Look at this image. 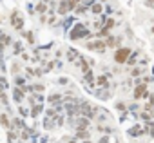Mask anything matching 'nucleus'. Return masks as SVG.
<instances>
[{"instance_id": "25", "label": "nucleus", "mask_w": 154, "mask_h": 143, "mask_svg": "<svg viewBox=\"0 0 154 143\" xmlns=\"http://www.w3.org/2000/svg\"><path fill=\"white\" fill-rule=\"evenodd\" d=\"M20 71H22V60H13V63H11V75L17 76V75H20Z\"/></svg>"}, {"instance_id": "22", "label": "nucleus", "mask_w": 154, "mask_h": 143, "mask_svg": "<svg viewBox=\"0 0 154 143\" xmlns=\"http://www.w3.org/2000/svg\"><path fill=\"white\" fill-rule=\"evenodd\" d=\"M74 138L76 139H91V132H89V129H76V134H74Z\"/></svg>"}, {"instance_id": "3", "label": "nucleus", "mask_w": 154, "mask_h": 143, "mask_svg": "<svg viewBox=\"0 0 154 143\" xmlns=\"http://www.w3.org/2000/svg\"><path fill=\"white\" fill-rule=\"evenodd\" d=\"M9 24H11V27L17 31V33H22L24 31V17H22V13H20V9H13L11 13H9Z\"/></svg>"}, {"instance_id": "57", "label": "nucleus", "mask_w": 154, "mask_h": 143, "mask_svg": "<svg viewBox=\"0 0 154 143\" xmlns=\"http://www.w3.org/2000/svg\"><path fill=\"white\" fill-rule=\"evenodd\" d=\"M0 24H2V15H0Z\"/></svg>"}, {"instance_id": "5", "label": "nucleus", "mask_w": 154, "mask_h": 143, "mask_svg": "<svg viewBox=\"0 0 154 143\" xmlns=\"http://www.w3.org/2000/svg\"><path fill=\"white\" fill-rule=\"evenodd\" d=\"M149 96H150V89H149V85H145V84H138V85L132 87V100H134V102L149 100Z\"/></svg>"}, {"instance_id": "39", "label": "nucleus", "mask_w": 154, "mask_h": 143, "mask_svg": "<svg viewBox=\"0 0 154 143\" xmlns=\"http://www.w3.org/2000/svg\"><path fill=\"white\" fill-rule=\"evenodd\" d=\"M45 85L44 84H33V93H44Z\"/></svg>"}, {"instance_id": "4", "label": "nucleus", "mask_w": 154, "mask_h": 143, "mask_svg": "<svg viewBox=\"0 0 154 143\" xmlns=\"http://www.w3.org/2000/svg\"><path fill=\"white\" fill-rule=\"evenodd\" d=\"M84 47L91 53H96V54H103L107 51V45H105V40L102 38H94V40H89L84 44Z\"/></svg>"}, {"instance_id": "15", "label": "nucleus", "mask_w": 154, "mask_h": 143, "mask_svg": "<svg viewBox=\"0 0 154 143\" xmlns=\"http://www.w3.org/2000/svg\"><path fill=\"white\" fill-rule=\"evenodd\" d=\"M103 9H105V4H102V2H96L91 6V9H89V13L93 15V17H100V15H103Z\"/></svg>"}, {"instance_id": "41", "label": "nucleus", "mask_w": 154, "mask_h": 143, "mask_svg": "<svg viewBox=\"0 0 154 143\" xmlns=\"http://www.w3.org/2000/svg\"><path fill=\"white\" fill-rule=\"evenodd\" d=\"M140 109H141L140 103H131L129 105V112H132V114H136V111H140Z\"/></svg>"}, {"instance_id": "45", "label": "nucleus", "mask_w": 154, "mask_h": 143, "mask_svg": "<svg viewBox=\"0 0 154 143\" xmlns=\"http://www.w3.org/2000/svg\"><path fill=\"white\" fill-rule=\"evenodd\" d=\"M38 17V20H40V24H47V18H49V15L45 13V15H36Z\"/></svg>"}, {"instance_id": "51", "label": "nucleus", "mask_w": 154, "mask_h": 143, "mask_svg": "<svg viewBox=\"0 0 154 143\" xmlns=\"http://www.w3.org/2000/svg\"><path fill=\"white\" fill-rule=\"evenodd\" d=\"M54 56H56V60H62V56H63V51H62V49H58V51L54 53Z\"/></svg>"}, {"instance_id": "44", "label": "nucleus", "mask_w": 154, "mask_h": 143, "mask_svg": "<svg viewBox=\"0 0 154 143\" xmlns=\"http://www.w3.org/2000/svg\"><path fill=\"white\" fill-rule=\"evenodd\" d=\"M143 6H145L147 9H152V11H154V0H143Z\"/></svg>"}, {"instance_id": "23", "label": "nucleus", "mask_w": 154, "mask_h": 143, "mask_svg": "<svg viewBox=\"0 0 154 143\" xmlns=\"http://www.w3.org/2000/svg\"><path fill=\"white\" fill-rule=\"evenodd\" d=\"M87 13H89V8H87V6H84L82 2L76 6V9L72 11V15H74V17H85Z\"/></svg>"}, {"instance_id": "9", "label": "nucleus", "mask_w": 154, "mask_h": 143, "mask_svg": "<svg viewBox=\"0 0 154 143\" xmlns=\"http://www.w3.org/2000/svg\"><path fill=\"white\" fill-rule=\"evenodd\" d=\"M74 24H76V17H74L72 13L67 15V17H63V18H62V31H63V33H69Z\"/></svg>"}, {"instance_id": "33", "label": "nucleus", "mask_w": 154, "mask_h": 143, "mask_svg": "<svg viewBox=\"0 0 154 143\" xmlns=\"http://www.w3.org/2000/svg\"><path fill=\"white\" fill-rule=\"evenodd\" d=\"M138 118L143 120L145 123H147V121H152V114H150L149 111H140V112H138Z\"/></svg>"}, {"instance_id": "29", "label": "nucleus", "mask_w": 154, "mask_h": 143, "mask_svg": "<svg viewBox=\"0 0 154 143\" xmlns=\"http://www.w3.org/2000/svg\"><path fill=\"white\" fill-rule=\"evenodd\" d=\"M18 116L20 118H31V107H22V105H18Z\"/></svg>"}, {"instance_id": "2", "label": "nucleus", "mask_w": 154, "mask_h": 143, "mask_svg": "<svg viewBox=\"0 0 154 143\" xmlns=\"http://www.w3.org/2000/svg\"><path fill=\"white\" fill-rule=\"evenodd\" d=\"M132 51H134V49L129 47V45H120L118 49H114V53H112V60H114V63H116V65H125Z\"/></svg>"}, {"instance_id": "7", "label": "nucleus", "mask_w": 154, "mask_h": 143, "mask_svg": "<svg viewBox=\"0 0 154 143\" xmlns=\"http://www.w3.org/2000/svg\"><path fill=\"white\" fill-rule=\"evenodd\" d=\"M93 94H94V98H98L102 102H107L111 98V85L109 87H96Z\"/></svg>"}, {"instance_id": "53", "label": "nucleus", "mask_w": 154, "mask_h": 143, "mask_svg": "<svg viewBox=\"0 0 154 143\" xmlns=\"http://www.w3.org/2000/svg\"><path fill=\"white\" fill-rule=\"evenodd\" d=\"M149 102H150V103H152V105H154V91H152V93H150V96H149Z\"/></svg>"}, {"instance_id": "12", "label": "nucleus", "mask_w": 154, "mask_h": 143, "mask_svg": "<svg viewBox=\"0 0 154 143\" xmlns=\"http://www.w3.org/2000/svg\"><path fill=\"white\" fill-rule=\"evenodd\" d=\"M47 103H49L51 107H54V105H58V103H63V93H51V94L47 96Z\"/></svg>"}, {"instance_id": "56", "label": "nucleus", "mask_w": 154, "mask_h": 143, "mask_svg": "<svg viewBox=\"0 0 154 143\" xmlns=\"http://www.w3.org/2000/svg\"><path fill=\"white\" fill-rule=\"evenodd\" d=\"M82 143H91V139H84V141H82Z\"/></svg>"}, {"instance_id": "24", "label": "nucleus", "mask_w": 154, "mask_h": 143, "mask_svg": "<svg viewBox=\"0 0 154 143\" xmlns=\"http://www.w3.org/2000/svg\"><path fill=\"white\" fill-rule=\"evenodd\" d=\"M42 123H44V129H45L47 132H49V130H53V129L56 127V123H54V118H49V116H44Z\"/></svg>"}, {"instance_id": "8", "label": "nucleus", "mask_w": 154, "mask_h": 143, "mask_svg": "<svg viewBox=\"0 0 154 143\" xmlns=\"http://www.w3.org/2000/svg\"><path fill=\"white\" fill-rule=\"evenodd\" d=\"M80 56H82V54H80L78 49H74V47H67V49H65V62H67V63H74Z\"/></svg>"}, {"instance_id": "37", "label": "nucleus", "mask_w": 154, "mask_h": 143, "mask_svg": "<svg viewBox=\"0 0 154 143\" xmlns=\"http://www.w3.org/2000/svg\"><path fill=\"white\" fill-rule=\"evenodd\" d=\"M26 11H27L31 17H35V15H36V11H35V2H27V4H26Z\"/></svg>"}, {"instance_id": "20", "label": "nucleus", "mask_w": 154, "mask_h": 143, "mask_svg": "<svg viewBox=\"0 0 154 143\" xmlns=\"http://www.w3.org/2000/svg\"><path fill=\"white\" fill-rule=\"evenodd\" d=\"M91 121L93 120H89L85 116H78V118H76V129H89L91 127Z\"/></svg>"}, {"instance_id": "27", "label": "nucleus", "mask_w": 154, "mask_h": 143, "mask_svg": "<svg viewBox=\"0 0 154 143\" xmlns=\"http://www.w3.org/2000/svg\"><path fill=\"white\" fill-rule=\"evenodd\" d=\"M20 35H22V38H26V42L29 45H35V31H22Z\"/></svg>"}, {"instance_id": "46", "label": "nucleus", "mask_w": 154, "mask_h": 143, "mask_svg": "<svg viewBox=\"0 0 154 143\" xmlns=\"http://www.w3.org/2000/svg\"><path fill=\"white\" fill-rule=\"evenodd\" d=\"M6 49H8V47H6V45H4L2 42H0V60H4V54H6Z\"/></svg>"}, {"instance_id": "10", "label": "nucleus", "mask_w": 154, "mask_h": 143, "mask_svg": "<svg viewBox=\"0 0 154 143\" xmlns=\"http://www.w3.org/2000/svg\"><path fill=\"white\" fill-rule=\"evenodd\" d=\"M26 96H27V93L24 91V87H13V100H15V103L17 105H22V102L26 100Z\"/></svg>"}, {"instance_id": "19", "label": "nucleus", "mask_w": 154, "mask_h": 143, "mask_svg": "<svg viewBox=\"0 0 154 143\" xmlns=\"http://www.w3.org/2000/svg\"><path fill=\"white\" fill-rule=\"evenodd\" d=\"M35 11L36 15H45L49 13V4H45L44 0H38V2H35Z\"/></svg>"}, {"instance_id": "30", "label": "nucleus", "mask_w": 154, "mask_h": 143, "mask_svg": "<svg viewBox=\"0 0 154 143\" xmlns=\"http://www.w3.org/2000/svg\"><path fill=\"white\" fill-rule=\"evenodd\" d=\"M13 84H15L17 87H26V85H27V84H26V76H20V75L13 76Z\"/></svg>"}, {"instance_id": "14", "label": "nucleus", "mask_w": 154, "mask_h": 143, "mask_svg": "<svg viewBox=\"0 0 154 143\" xmlns=\"http://www.w3.org/2000/svg\"><path fill=\"white\" fill-rule=\"evenodd\" d=\"M127 134H129L131 138H140V136H143V134H145V127L136 123V125H132V127L127 130Z\"/></svg>"}, {"instance_id": "17", "label": "nucleus", "mask_w": 154, "mask_h": 143, "mask_svg": "<svg viewBox=\"0 0 154 143\" xmlns=\"http://www.w3.org/2000/svg\"><path fill=\"white\" fill-rule=\"evenodd\" d=\"M140 51L136 49V51H132L131 53V56H129V60H127V63H125V67L127 69H131V67H134V65H138V60H140Z\"/></svg>"}, {"instance_id": "58", "label": "nucleus", "mask_w": 154, "mask_h": 143, "mask_svg": "<svg viewBox=\"0 0 154 143\" xmlns=\"http://www.w3.org/2000/svg\"><path fill=\"white\" fill-rule=\"evenodd\" d=\"M18 143H24V141H22V139H20V141H18Z\"/></svg>"}, {"instance_id": "26", "label": "nucleus", "mask_w": 154, "mask_h": 143, "mask_svg": "<svg viewBox=\"0 0 154 143\" xmlns=\"http://www.w3.org/2000/svg\"><path fill=\"white\" fill-rule=\"evenodd\" d=\"M0 42H2V44H4V45H6V47H11V45H13V42H15V40H13V38H11V35H9V33H6V31H4V33H2V35H0Z\"/></svg>"}, {"instance_id": "55", "label": "nucleus", "mask_w": 154, "mask_h": 143, "mask_svg": "<svg viewBox=\"0 0 154 143\" xmlns=\"http://www.w3.org/2000/svg\"><path fill=\"white\" fill-rule=\"evenodd\" d=\"M150 35L154 36V24H152V27H150Z\"/></svg>"}, {"instance_id": "21", "label": "nucleus", "mask_w": 154, "mask_h": 143, "mask_svg": "<svg viewBox=\"0 0 154 143\" xmlns=\"http://www.w3.org/2000/svg\"><path fill=\"white\" fill-rule=\"evenodd\" d=\"M0 125H2L6 130H9V129L13 127V123H11V120H9V114H8V112H0Z\"/></svg>"}, {"instance_id": "38", "label": "nucleus", "mask_w": 154, "mask_h": 143, "mask_svg": "<svg viewBox=\"0 0 154 143\" xmlns=\"http://www.w3.org/2000/svg\"><path fill=\"white\" fill-rule=\"evenodd\" d=\"M105 27L114 29V27H116V17H109V18H107V22H105Z\"/></svg>"}, {"instance_id": "35", "label": "nucleus", "mask_w": 154, "mask_h": 143, "mask_svg": "<svg viewBox=\"0 0 154 143\" xmlns=\"http://www.w3.org/2000/svg\"><path fill=\"white\" fill-rule=\"evenodd\" d=\"M140 80H141V84H145V85H150V84H154V75H143Z\"/></svg>"}, {"instance_id": "13", "label": "nucleus", "mask_w": 154, "mask_h": 143, "mask_svg": "<svg viewBox=\"0 0 154 143\" xmlns=\"http://www.w3.org/2000/svg\"><path fill=\"white\" fill-rule=\"evenodd\" d=\"M56 15L58 17H67V15H71V11H69V6H67V0H58V8H56Z\"/></svg>"}, {"instance_id": "16", "label": "nucleus", "mask_w": 154, "mask_h": 143, "mask_svg": "<svg viewBox=\"0 0 154 143\" xmlns=\"http://www.w3.org/2000/svg\"><path fill=\"white\" fill-rule=\"evenodd\" d=\"M24 51H26V49H24V42H22V40H15L13 45H11V53H13V56H20Z\"/></svg>"}, {"instance_id": "18", "label": "nucleus", "mask_w": 154, "mask_h": 143, "mask_svg": "<svg viewBox=\"0 0 154 143\" xmlns=\"http://www.w3.org/2000/svg\"><path fill=\"white\" fill-rule=\"evenodd\" d=\"M44 111H45V103H35V105H31V118L36 120Z\"/></svg>"}, {"instance_id": "6", "label": "nucleus", "mask_w": 154, "mask_h": 143, "mask_svg": "<svg viewBox=\"0 0 154 143\" xmlns=\"http://www.w3.org/2000/svg\"><path fill=\"white\" fill-rule=\"evenodd\" d=\"M105 40V45H107V49H118L120 45H122V42H123V35H109L107 38H103Z\"/></svg>"}, {"instance_id": "32", "label": "nucleus", "mask_w": 154, "mask_h": 143, "mask_svg": "<svg viewBox=\"0 0 154 143\" xmlns=\"http://www.w3.org/2000/svg\"><path fill=\"white\" fill-rule=\"evenodd\" d=\"M114 109H116L118 112H125V111H129V105H127L125 102H122V100H118V102L114 103Z\"/></svg>"}, {"instance_id": "28", "label": "nucleus", "mask_w": 154, "mask_h": 143, "mask_svg": "<svg viewBox=\"0 0 154 143\" xmlns=\"http://www.w3.org/2000/svg\"><path fill=\"white\" fill-rule=\"evenodd\" d=\"M96 130H98V132H102V134H109V136L114 132V129H112V127L103 125V123H96Z\"/></svg>"}, {"instance_id": "36", "label": "nucleus", "mask_w": 154, "mask_h": 143, "mask_svg": "<svg viewBox=\"0 0 154 143\" xmlns=\"http://www.w3.org/2000/svg\"><path fill=\"white\" fill-rule=\"evenodd\" d=\"M143 127H145V132H147L149 136H152V138H154V123H152V121H147Z\"/></svg>"}, {"instance_id": "11", "label": "nucleus", "mask_w": 154, "mask_h": 143, "mask_svg": "<svg viewBox=\"0 0 154 143\" xmlns=\"http://www.w3.org/2000/svg\"><path fill=\"white\" fill-rule=\"evenodd\" d=\"M127 73L131 78H141L143 75H147V67H141V65H134L131 69H127Z\"/></svg>"}, {"instance_id": "49", "label": "nucleus", "mask_w": 154, "mask_h": 143, "mask_svg": "<svg viewBox=\"0 0 154 143\" xmlns=\"http://www.w3.org/2000/svg\"><path fill=\"white\" fill-rule=\"evenodd\" d=\"M109 141H111V139H109V134H103V136L98 139V143H109Z\"/></svg>"}, {"instance_id": "1", "label": "nucleus", "mask_w": 154, "mask_h": 143, "mask_svg": "<svg viewBox=\"0 0 154 143\" xmlns=\"http://www.w3.org/2000/svg\"><path fill=\"white\" fill-rule=\"evenodd\" d=\"M89 31H91V27H87L84 22H76V24L71 27V31L67 33V36H69L71 42H80V40L85 38V35H87Z\"/></svg>"}, {"instance_id": "50", "label": "nucleus", "mask_w": 154, "mask_h": 143, "mask_svg": "<svg viewBox=\"0 0 154 143\" xmlns=\"http://www.w3.org/2000/svg\"><path fill=\"white\" fill-rule=\"evenodd\" d=\"M94 2H96V0H82V4H84V6H87L89 9H91V6H93Z\"/></svg>"}, {"instance_id": "48", "label": "nucleus", "mask_w": 154, "mask_h": 143, "mask_svg": "<svg viewBox=\"0 0 154 143\" xmlns=\"http://www.w3.org/2000/svg\"><path fill=\"white\" fill-rule=\"evenodd\" d=\"M20 60H24V62H31V56H29V54H27V53L24 51V53L20 54Z\"/></svg>"}, {"instance_id": "43", "label": "nucleus", "mask_w": 154, "mask_h": 143, "mask_svg": "<svg viewBox=\"0 0 154 143\" xmlns=\"http://www.w3.org/2000/svg\"><path fill=\"white\" fill-rule=\"evenodd\" d=\"M0 85H4L6 89H9V82H8V78L4 75H0Z\"/></svg>"}, {"instance_id": "54", "label": "nucleus", "mask_w": 154, "mask_h": 143, "mask_svg": "<svg viewBox=\"0 0 154 143\" xmlns=\"http://www.w3.org/2000/svg\"><path fill=\"white\" fill-rule=\"evenodd\" d=\"M4 91H6V87H4V85H0V94H2Z\"/></svg>"}, {"instance_id": "47", "label": "nucleus", "mask_w": 154, "mask_h": 143, "mask_svg": "<svg viewBox=\"0 0 154 143\" xmlns=\"http://www.w3.org/2000/svg\"><path fill=\"white\" fill-rule=\"evenodd\" d=\"M122 67H123V65H116V67H112V69H111V73L120 75V73H122Z\"/></svg>"}, {"instance_id": "52", "label": "nucleus", "mask_w": 154, "mask_h": 143, "mask_svg": "<svg viewBox=\"0 0 154 143\" xmlns=\"http://www.w3.org/2000/svg\"><path fill=\"white\" fill-rule=\"evenodd\" d=\"M87 60H89V63H91V67L94 69V67H96V60H94V58H87Z\"/></svg>"}, {"instance_id": "40", "label": "nucleus", "mask_w": 154, "mask_h": 143, "mask_svg": "<svg viewBox=\"0 0 154 143\" xmlns=\"http://www.w3.org/2000/svg\"><path fill=\"white\" fill-rule=\"evenodd\" d=\"M56 84L58 85H69V78L67 76H58L56 78Z\"/></svg>"}, {"instance_id": "31", "label": "nucleus", "mask_w": 154, "mask_h": 143, "mask_svg": "<svg viewBox=\"0 0 154 143\" xmlns=\"http://www.w3.org/2000/svg\"><path fill=\"white\" fill-rule=\"evenodd\" d=\"M112 4H114V2H107V4H105V9H103V13H105L107 17H112V15L116 13V8H114Z\"/></svg>"}, {"instance_id": "34", "label": "nucleus", "mask_w": 154, "mask_h": 143, "mask_svg": "<svg viewBox=\"0 0 154 143\" xmlns=\"http://www.w3.org/2000/svg\"><path fill=\"white\" fill-rule=\"evenodd\" d=\"M65 114L63 112H60V114H56V118H54V123H56V127H63V123H65Z\"/></svg>"}, {"instance_id": "42", "label": "nucleus", "mask_w": 154, "mask_h": 143, "mask_svg": "<svg viewBox=\"0 0 154 143\" xmlns=\"http://www.w3.org/2000/svg\"><path fill=\"white\" fill-rule=\"evenodd\" d=\"M53 47H54V42H49V44H45V45H40L38 51H49V49H53Z\"/></svg>"}]
</instances>
